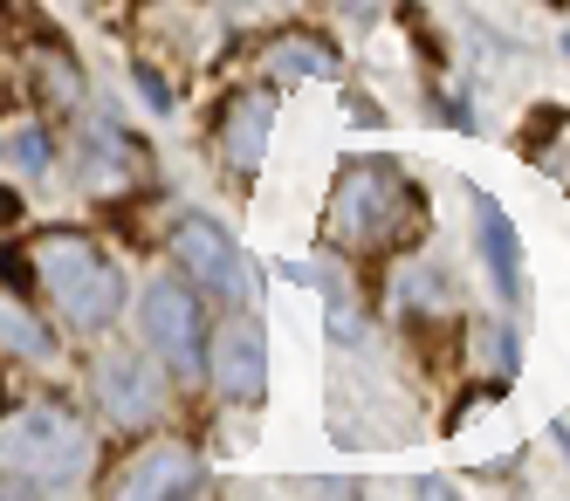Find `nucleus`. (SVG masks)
Listing matches in <instances>:
<instances>
[{"mask_svg": "<svg viewBox=\"0 0 570 501\" xmlns=\"http://www.w3.org/2000/svg\"><path fill=\"white\" fill-rule=\"evenodd\" d=\"M323 227H331V240L351 247V255H385V247L420 240L426 199L392 158H351L337 173V186H331V214H323Z\"/></svg>", "mask_w": 570, "mask_h": 501, "instance_id": "obj_1", "label": "nucleus"}, {"mask_svg": "<svg viewBox=\"0 0 570 501\" xmlns=\"http://www.w3.org/2000/svg\"><path fill=\"white\" fill-rule=\"evenodd\" d=\"M28 262H35V275L49 282V296L62 303V316H69L76 330H104V323L117 316V303H125V282H117V268L97 255L83 234H62V227H56V234H35Z\"/></svg>", "mask_w": 570, "mask_h": 501, "instance_id": "obj_2", "label": "nucleus"}, {"mask_svg": "<svg viewBox=\"0 0 570 501\" xmlns=\"http://www.w3.org/2000/svg\"><path fill=\"white\" fill-rule=\"evenodd\" d=\"M90 461V433L56 405H28L0 426V468L28 474V481H69Z\"/></svg>", "mask_w": 570, "mask_h": 501, "instance_id": "obj_3", "label": "nucleus"}, {"mask_svg": "<svg viewBox=\"0 0 570 501\" xmlns=\"http://www.w3.org/2000/svg\"><path fill=\"white\" fill-rule=\"evenodd\" d=\"M173 255H179V268H186L199 288H214V296H227V303H240V296L255 288L248 255H240V247L227 240V227L207 220V214H193V220L173 227Z\"/></svg>", "mask_w": 570, "mask_h": 501, "instance_id": "obj_4", "label": "nucleus"}, {"mask_svg": "<svg viewBox=\"0 0 570 501\" xmlns=\"http://www.w3.org/2000/svg\"><path fill=\"white\" fill-rule=\"evenodd\" d=\"M138 316H145V337H151L158 357H173L179 371L199 364V296L186 282H151Z\"/></svg>", "mask_w": 570, "mask_h": 501, "instance_id": "obj_5", "label": "nucleus"}, {"mask_svg": "<svg viewBox=\"0 0 570 501\" xmlns=\"http://www.w3.org/2000/svg\"><path fill=\"white\" fill-rule=\"evenodd\" d=\"M117 501H158V494H186L199 488V461H193V446L179 440H158V446H138L125 468H117Z\"/></svg>", "mask_w": 570, "mask_h": 501, "instance_id": "obj_6", "label": "nucleus"}, {"mask_svg": "<svg viewBox=\"0 0 570 501\" xmlns=\"http://www.w3.org/2000/svg\"><path fill=\"white\" fill-rule=\"evenodd\" d=\"M214 385L240 405H255L268 392V337H262V323H234L220 330V344H214Z\"/></svg>", "mask_w": 570, "mask_h": 501, "instance_id": "obj_7", "label": "nucleus"}, {"mask_svg": "<svg viewBox=\"0 0 570 501\" xmlns=\"http://www.w3.org/2000/svg\"><path fill=\"white\" fill-rule=\"evenodd\" d=\"M268 124H275V97L268 90H248V97L227 104V165H234V173H255V165H262Z\"/></svg>", "mask_w": 570, "mask_h": 501, "instance_id": "obj_8", "label": "nucleus"}, {"mask_svg": "<svg viewBox=\"0 0 570 501\" xmlns=\"http://www.w3.org/2000/svg\"><path fill=\"white\" fill-rule=\"evenodd\" d=\"M104 405H110L125 426H138V420H151V412L166 405V392H158V379H151L138 357H110V364H104Z\"/></svg>", "mask_w": 570, "mask_h": 501, "instance_id": "obj_9", "label": "nucleus"}, {"mask_svg": "<svg viewBox=\"0 0 570 501\" xmlns=\"http://www.w3.org/2000/svg\"><path fill=\"white\" fill-rule=\"evenodd\" d=\"M268 69L275 76H337V49L323 35H282L268 41Z\"/></svg>", "mask_w": 570, "mask_h": 501, "instance_id": "obj_10", "label": "nucleus"}, {"mask_svg": "<svg viewBox=\"0 0 570 501\" xmlns=\"http://www.w3.org/2000/svg\"><path fill=\"white\" fill-rule=\"evenodd\" d=\"M481 255H488V268H495V288H502V303H515V296H522L515 234H509V220L495 214V206H481Z\"/></svg>", "mask_w": 570, "mask_h": 501, "instance_id": "obj_11", "label": "nucleus"}, {"mask_svg": "<svg viewBox=\"0 0 570 501\" xmlns=\"http://www.w3.org/2000/svg\"><path fill=\"white\" fill-rule=\"evenodd\" d=\"M0 344L21 351V357H49V337H42V323L21 316L14 303H0Z\"/></svg>", "mask_w": 570, "mask_h": 501, "instance_id": "obj_12", "label": "nucleus"}, {"mask_svg": "<svg viewBox=\"0 0 570 501\" xmlns=\"http://www.w3.org/2000/svg\"><path fill=\"white\" fill-rule=\"evenodd\" d=\"M0 151H8L14 165H28V173H42V165H49V138H42V124H14V131H0Z\"/></svg>", "mask_w": 570, "mask_h": 501, "instance_id": "obj_13", "label": "nucleus"}, {"mask_svg": "<svg viewBox=\"0 0 570 501\" xmlns=\"http://www.w3.org/2000/svg\"><path fill=\"white\" fill-rule=\"evenodd\" d=\"M337 8H344L351 21H379V14H385V0H337Z\"/></svg>", "mask_w": 570, "mask_h": 501, "instance_id": "obj_14", "label": "nucleus"}, {"mask_svg": "<svg viewBox=\"0 0 570 501\" xmlns=\"http://www.w3.org/2000/svg\"><path fill=\"white\" fill-rule=\"evenodd\" d=\"M14 220V193H0V227H8Z\"/></svg>", "mask_w": 570, "mask_h": 501, "instance_id": "obj_15", "label": "nucleus"}, {"mask_svg": "<svg viewBox=\"0 0 570 501\" xmlns=\"http://www.w3.org/2000/svg\"><path fill=\"white\" fill-rule=\"evenodd\" d=\"M0 405H8V385H0Z\"/></svg>", "mask_w": 570, "mask_h": 501, "instance_id": "obj_16", "label": "nucleus"}]
</instances>
